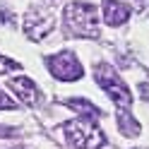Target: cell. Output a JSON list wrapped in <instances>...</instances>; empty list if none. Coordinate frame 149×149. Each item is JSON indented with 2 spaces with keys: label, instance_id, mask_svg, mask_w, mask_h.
I'll list each match as a JSON object with an SVG mask.
<instances>
[{
  "label": "cell",
  "instance_id": "13",
  "mask_svg": "<svg viewBox=\"0 0 149 149\" xmlns=\"http://www.w3.org/2000/svg\"><path fill=\"white\" fill-rule=\"evenodd\" d=\"M139 91H142V99L149 101V84H139Z\"/></svg>",
  "mask_w": 149,
  "mask_h": 149
},
{
  "label": "cell",
  "instance_id": "8",
  "mask_svg": "<svg viewBox=\"0 0 149 149\" xmlns=\"http://www.w3.org/2000/svg\"><path fill=\"white\" fill-rule=\"evenodd\" d=\"M116 120H118V127H120V132H123L125 137H137V135H139V123L130 116V111L118 108Z\"/></svg>",
  "mask_w": 149,
  "mask_h": 149
},
{
  "label": "cell",
  "instance_id": "5",
  "mask_svg": "<svg viewBox=\"0 0 149 149\" xmlns=\"http://www.w3.org/2000/svg\"><path fill=\"white\" fill-rule=\"evenodd\" d=\"M53 29H55V17L51 12L39 10V7H34V10L26 12V17H24V34L29 36L31 41L46 39Z\"/></svg>",
  "mask_w": 149,
  "mask_h": 149
},
{
  "label": "cell",
  "instance_id": "3",
  "mask_svg": "<svg viewBox=\"0 0 149 149\" xmlns=\"http://www.w3.org/2000/svg\"><path fill=\"white\" fill-rule=\"evenodd\" d=\"M65 137L74 149H96L101 144H106L104 132L89 120H72V123H65Z\"/></svg>",
  "mask_w": 149,
  "mask_h": 149
},
{
  "label": "cell",
  "instance_id": "11",
  "mask_svg": "<svg viewBox=\"0 0 149 149\" xmlns=\"http://www.w3.org/2000/svg\"><path fill=\"white\" fill-rule=\"evenodd\" d=\"M12 108H17V104L5 94L3 89H0V111H12Z\"/></svg>",
  "mask_w": 149,
  "mask_h": 149
},
{
  "label": "cell",
  "instance_id": "4",
  "mask_svg": "<svg viewBox=\"0 0 149 149\" xmlns=\"http://www.w3.org/2000/svg\"><path fill=\"white\" fill-rule=\"evenodd\" d=\"M48 70L55 79H63V82H72V79H79L82 74H84V70H82V65L77 60V55H74L72 51H60L51 55L48 60Z\"/></svg>",
  "mask_w": 149,
  "mask_h": 149
},
{
  "label": "cell",
  "instance_id": "2",
  "mask_svg": "<svg viewBox=\"0 0 149 149\" xmlns=\"http://www.w3.org/2000/svg\"><path fill=\"white\" fill-rule=\"evenodd\" d=\"M94 77H96V82H99V87L111 96V101H113L118 108H125V111H127L130 106H132V94H130L127 84L120 79V74L111 68V65L99 63L96 70H94Z\"/></svg>",
  "mask_w": 149,
  "mask_h": 149
},
{
  "label": "cell",
  "instance_id": "6",
  "mask_svg": "<svg viewBox=\"0 0 149 149\" xmlns=\"http://www.w3.org/2000/svg\"><path fill=\"white\" fill-rule=\"evenodd\" d=\"M7 87H10L15 91V96L26 106H36L41 101V91L34 84V79H29V77H15V79H10Z\"/></svg>",
  "mask_w": 149,
  "mask_h": 149
},
{
  "label": "cell",
  "instance_id": "7",
  "mask_svg": "<svg viewBox=\"0 0 149 149\" xmlns=\"http://www.w3.org/2000/svg\"><path fill=\"white\" fill-rule=\"evenodd\" d=\"M104 19L108 26H120L130 19V5L120 3V0H104Z\"/></svg>",
  "mask_w": 149,
  "mask_h": 149
},
{
  "label": "cell",
  "instance_id": "1",
  "mask_svg": "<svg viewBox=\"0 0 149 149\" xmlns=\"http://www.w3.org/2000/svg\"><path fill=\"white\" fill-rule=\"evenodd\" d=\"M63 19H65V29L72 36L79 39H96L99 36V12L91 3H70L63 10Z\"/></svg>",
  "mask_w": 149,
  "mask_h": 149
},
{
  "label": "cell",
  "instance_id": "9",
  "mask_svg": "<svg viewBox=\"0 0 149 149\" xmlns=\"http://www.w3.org/2000/svg\"><path fill=\"white\" fill-rule=\"evenodd\" d=\"M68 104V108H72L74 113H79V116H84V118H99L101 116V111L91 104V101H87V99H68L65 101Z\"/></svg>",
  "mask_w": 149,
  "mask_h": 149
},
{
  "label": "cell",
  "instance_id": "12",
  "mask_svg": "<svg viewBox=\"0 0 149 149\" xmlns=\"http://www.w3.org/2000/svg\"><path fill=\"white\" fill-rule=\"evenodd\" d=\"M17 135V130L15 127H5V125H0V137H15Z\"/></svg>",
  "mask_w": 149,
  "mask_h": 149
},
{
  "label": "cell",
  "instance_id": "10",
  "mask_svg": "<svg viewBox=\"0 0 149 149\" xmlns=\"http://www.w3.org/2000/svg\"><path fill=\"white\" fill-rule=\"evenodd\" d=\"M12 70H19V63L12 60V58H5V55H0V74H7Z\"/></svg>",
  "mask_w": 149,
  "mask_h": 149
}]
</instances>
